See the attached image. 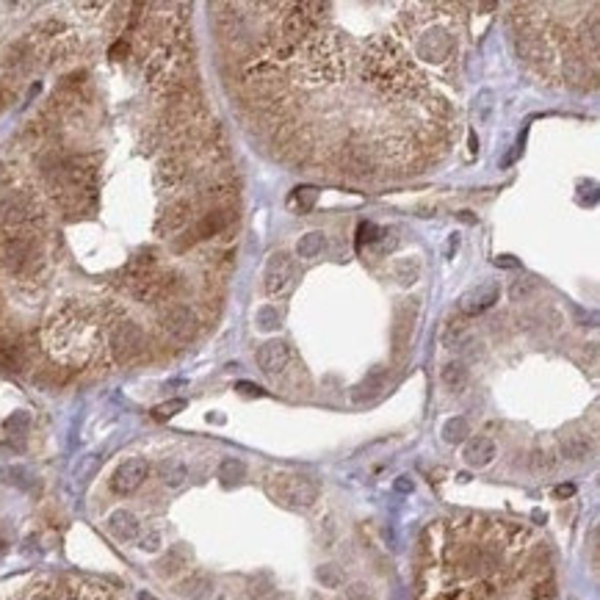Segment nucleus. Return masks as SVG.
<instances>
[{"instance_id":"obj_1","label":"nucleus","mask_w":600,"mask_h":600,"mask_svg":"<svg viewBox=\"0 0 600 600\" xmlns=\"http://www.w3.org/2000/svg\"><path fill=\"white\" fill-rule=\"evenodd\" d=\"M363 78L376 92L399 97V94H415L426 86L423 72L404 55L401 45L393 36H373L366 45L363 55Z\"/></svg>"},{"instance_id":"obj_2","label":"nucleus","mask_w":600,"mask_h":600,"mask_svg":"<svg viewBox=\"0 0 600 600\" xmlns=\"http://www.w3.org/2000/svg\"><path fill=\"white\" fill-rule=\"evenodd\" d=\"M305 72L313 84H335L346 75V39L338 31H316L305 45Z\"/></svg>"},{"instance_id":"obj_3","label":"nucleus","mask_w":600,"mask_h":600,"mask_svg":"<svg viewBox=\"0 0 600 600\" xmlns=\"http://www.w3.org/2000/svg\"><path fill=\"white\" fill-rule=\"evenodd\" d=\"M0 263L14 277H34L39 274L45 255L34 230H8L0 235Z\"/></svg>"},{"instance_id":"obj_4","label":"nucleus","mask_w":600,"mask_h":600,"mask_svg":"<svg viewBox=\"0 0 600 600\" xmlns=\"http://www.w3.org/2000/svg\"><path fill=\"white\" fill-rule=\"evenodd\" d=\"M269 493L282 501L285 507L293 509H307L316 504L319 498V484L310 476L302 473H277L269 479Z\"/></svg>"},{"instance_id":"obj_5","label":"nucleus","mask_w":600,"mask_h":600,"mask_svg":"<svg viewBox=\"0 0 600 600\" xmlns=\"http://www.w3.org/2000/svg\"><path fill=\"white\" fill-rule=\"evenodd\" d=\"M454 50H457V36H454L448 28H443V25L426 28L415 42V55L418 58H423V61H429V64H443V61H448V58L454 55Z\"/></svg>"},{"instance_id":"obj_6","label":"nucleus","mask_w":600,"mask_h":600,"mask_svg":"<svg viewBox=\"0 0 600 600\" xmlns=\"http://www.w3.org/2000/svg\"><path fill=\"white\" fill-rule=\"evenodd\" d=\"M147 349V335L139 324L122 321L111 332V354L116 363H133Z\"/></svg>"},{"instance_id":"obj_7","label":"nucleus","mask_w":600,"mask_h":600,"mask_svg":"<svg viewBox=\"0 0 600 600\" xmlns=\"http://www.w3.org/2000/svg\"><path fill=\"white\" fill-rule=\"evenodd\" d=\"M158 324H161V329H164L169 338H175V340H180V343L194 340L196 332H199V319H196V313H194L188 305H166V307L158 313Z\"/></svg>"},{"instance_id":"obj_8","label":"nucleus","mask_w":600,"mask_h":600,"mask_svg":"<svg viewBox=\"0 0 600 600\" xmlns=\"http://www.w3.org/2000/svg\"><path fill=\"white\" fill-rule=\"evenodd\" d=\"M316 31L313 20L307 17L305 6L302 3H293V6H285V14H282V22H279V39L291 47H302Z\"/></svg>"},{"instance_id":"obj_9","label":"nucleus","mask_w":600,"mask_h":600,"mask_svg":"<svg viewBox=\"0 0 600 600\" xmlns=\"http://www.w3.org/2000/svg\"><path fill=\"white\" fill-rule=\"evenodd\" d=\"M514 47H517V55L526 61V64H551L554 61V45L545 39L542 31L537 28H523L517 31L514 36Z\"/></svg>"},{"instance_id":"obj_10","label":"nucleus","mask_w":600,"mask_h":600,"mask_svg":"<svg viewBox=\"0 0 600 600\" xmlns=\"http://www.w3.org/2000/svg\"><path fill=\"white\" fill-rule=\"evenodd\" d=\"M293 285V258L288 252H274L263 272V288L269 296H282Z\"/></svg>"},{"instance_id":"obj_11","label":"nucleus","mask_w":600,"mask_h":600,"mask_svg":"<svg viewBox=\"0 0 600 600\" xmlns=\"http://www.w3.org/2000/svg\"><path fill=\"white\" fill-rule=\"evenodd\" d=\"M415 321H418V302L415 299H404L396 307V324H393V354H396V360H401L407 354L413 332H415Z\"/></svg>"},{"instance_id":"obj_12","label":"nucleus","mask_w":600,"mask_h":600,"mask_svg":"<svg viewBox=\"0 0 600 600\" xmlns=\"http://www.w3.org/2000/svg\"><path fill=\"white\" fill-rule=\"evenodd\" d=\"M147 473H149L147 460H141V457L125 460L116 470H114V476H111V490H114L116 495H131V493H136L141 484H144Z\"/></svg>"},{"instance_id":"obj_13","label":"nucleus","mask_w":600,"mask_h":600,"mask_svg":"<svg viewBox=\"0 0 600 600\" xmlns=\"http://www.w3.org/2000/svg\"><path fill=\"white\" fill-rule=\"evenodd\" d=\"M258 366L260 371L269 376V379H277L282 376L288 366H291V349L285 340H269L258 349Z\"/></svg>"},{"instance_id":"obj_14","label":"nucleus","mask_w":600,"mask_h":600,"mask_svg":"<svg viewBox=\"0 0 600 600\" xmlns=\"http://www.w3.org/2000/svg\"><path fill=\"white\" fill-rule=\"evenodd\" d=\"M598 78V64L595 58H587V55H578L567 47V55H564V81L578 86V89H587L592 86V81Z\"/></svg>"},{"instance_id":"obj_15","label":"nucleus","mask_w":600,"mask_h":600,"mask_svg":"<svg viewBox=\"0 0 600 600\" xmlns=\"http://www.w3.org/2000/svg\"><path fill=\"white\" fill-rule=\"evenodd\" d=\"M498 293H501V288L495 282H481V285H476L473 291H467L462 296L460 310L465 316H481V313H487L498 302Z\"/></svg>"},{"instance_id":"obj_16","label":"nucleus","mask_w":600,"mask_h":600,"mask_svg":"<svg viewBox=\"0 0 600 600\" xmlns=\"http://www.w3.org/2000/svg\"><path fill=\"white\" fill-rule=\"evenodd\" d=\"M232 219H235V213H232L230 208H211L191 230L196 235V241H202V238H213V235H222V232L227 230L232 225Z\"/></svg>"},{"instance_id":"obj_17","label":"nucleus","mask_w":600,"mask_h":600,"mask_svg":"<svg viewBox=\"0 0 600 600\" xmlns=\"http://www.w3.org/2000/svg\"><path fill=\"white\" fill-rule=\"evenodd\" d=\"M188 219H191V202H188V199H178V202H172V205L161 213V219H158L155 230L161 232V235L180 232L185 225H188Z\"/></svg>"},{"instance_id":"obj_18","label":"nucleus","mask_w":600,"mask_h":600,"mask_svg":"<svg viewBox=\"0 0 600 600\" xmlns=\"http://www.w3.org/2000/svg\"><path fill=\"white\" fill-rule=\"evenodd\" d=\"M462 460L467 462L470 467H487L490 462L495 460V443L490 437H473L465 451H462Z\"/></svg>"},{"instance_id":"obj_19","label":"nucleus","mask_w":600,"mask_h":600,"mask_svg":"<svg viewBox=\"0 0 600 600\" xmlns=\"http://www.w3.org/2000/svg\"><path fill=\"white\" fill-rule=\"evenodd\" d=\"M108 528H111V534L116 537V540H136L139 537V517L133 514V512H128V509H119V512H114L111 517H108Z\"/></svg>"},{"instance_id":"obj_20","label":"nucleus","mask_w":600,"mask_h":600,"mask_svg":"<svg viewBox=\"0 0 600 600\" xmlns=\"http://www.w3.org/2000/svg\"><path fill=\"white\" fill-rule=\"evenodd\" d=\"M385 385H387V368H376L371 371L368 376L354 387V393H352V399L357 401V404H363V401H373L382 390H385Z\"/></svg>"},{"instance_id":"obj_21","label":"nucleus","mask_w":600,"mask_h":600,"mask_svg":"<svg viewBox=\"0 0 600 600\" xmlns=\"http://www.w3.org/2000/svg\"><path fill=\"white\" fill-rule=\"evenodd\" d=\"M185 178H188V169H185V161L180 155H172V158L158 164V185L175 188V185L183 183Z\"/></svg>"},{"instance_id":"obj_22","label":"nucleus","mask_w":600,"mask_h":600,"mask_svg":"<svg viewBox=\"0 0 600 600\" xmlns=\"http://www.w3.org/2000/svg\"><path fill=\"white\" fill-rule=\"evenodd\" d=\"M592 454V440L584 434H570L561 440V457L570 462H581Z\"/></svg>"},{"instance_id":"obj_23","label":"nucleus","mask_w":600,"mask_h":600,"mask_svg":"<svg viewBox=\"0 0 600 600\" xmlns=\"http://www.w3.org/2000/svg\"><path fill=\"white\" fill-rule=\"evenodd\" d=\"M213 592V581L205 575V573H194L191 578H185L180 584V595L191 600H205Z\"/></svg>"},{"instance_id":"obj_24","label":"nucleus","mask_w":600,"mask_h":600,"mask_svg":"<svg viewBox=\"0 0 600 600\" xmlns=\"http://www.w3.org/2000/svg\"><path fill=\"white\" fill-rule=\"evenodd\" d=\"M324 246H326L324 232L313 230V232H307V235H302V238H299V244H296V255H299L302 260H313V258H319V255H321Z\"/></svg>"},{"instance_id":"obj_25","label":"nucleus","mask_w":600,"mask_h":600,"mask_svg":"<svg viewBox=\"0 0 600 600\" xmlns=\"http://www.w3.org/2000/svg\"><path fill=\"white\" fill-rule=\"evenodd\" d=\"M22 346L14 340L0 338V371H20L22 368Z\"/></svg>"},{"instance_id":"obj_26","label":"nucleus","mask_w":600,"mask_h":600,"mask_svg":"<svg viewBox=\"0 0 600 600\" xmlns=\"http://www.w3.org/2000/svg\"><path fill=\"white\" fill-rule=\"evenodd\" d=\"M319 199V191L313 185H302V188H293V194L288 196V208L299 211V213H307Z\"/></svg>"},{"instance_id":"obj_27","label":"nucleus","mask_w":600,"mask_h":600,"mask_svg":"<svg viewBox=\"0 0 600 600\" xmlns=\"http://www.w3.org/2000/svg\"><path fill=\"white\" fill-rule=\"evenodd\" d=\"M440 379H443V385L448 387V390H462L465 385H467V368H465V363H448L446 368L440 371Z\"/></svg>"},{"instance_id":"obj_28","label":"nucleus","mask_w":600,"mask_h":600,"mask_svg":"<svg viewBox=\"0 0 600 600\" xmlns=\"http://www.w3.org/2000/svg\"><path fill=\"white\" fill-rule=\"evenodd\" d=\"M161 479H164L166 487H180L185 479H188V467L178 460L164 462V465H161Z\"/></svg>"},{"instance_id":"obj_29","label":"nucleus","mask_w":600,"mask_h":600,"mask_svg":"<svg viewBox=\"0 0 600 600\" xmlns=\"http://www.w3.org/2000/svg\"><path fill=\"white\" fill-rule=\"evenodd\" d=\"M188 559H191L188 548H183V545L172 548V551H169V556L161 561V573H164V575H175L178 570H183L185 564H188Z\"/></svg>"},{"instance_id":"obj_30","label":"nucleus","mask_w":600,"mask_h":600,"mask_svg":"<svg viewBox=\"0 0 600 600\" xmlns=\"http://www.w3.org/2000/svg\"><path fill=\"white\" fill-rule=\"evenodd\" d=\"M244 476H246V465L241 460H225L219 465V479L225 484H238Z\"/></svg>"},{"instance_id":"obj_31","label":"nucleus","mask_w":600,"mask_h":600,"mask_svg":"<svg viewBox=\"0 0 600 600\" xmlns=\"http://www.w3.org/2000/svg\"><path fill=\"white\" fill-rule=\"evenodd\" d=\"M470 434V426H467V420L465 418H454V420H448L446 426H443V440L446 443H462L465 437Z\"/></svg>"},{"instance_id":"obj_32","label":"nucleus","mask_w":600,"mask_h":600,"mask_svg":"<svg viewBox=\"0 0 600 600\" xmlns=\"http://www.w3.org/2000/svg\"><path fill=\"white\" fill-rule=\"evenodd\" d=\"M183 410H185V399H172V401L158 404V407L152 410V418H155V420H169L172 415L183 413Z\"/></svg>"},{"instance_id":"obj_33","label":"nucleus","mask_w":600,"mask_h":600,"mask_svg":"<svg viewBox=\"0 0 600 600\" xmlns=\"http://www.w3.org/2000/svg\"><path fill=\"white\" fill-rule=\"evenodd\" d=\"M316 575H319V581H321L324 587H329V589L340 587V581H343V575H340V567H338V564H321Z\"/></svg>"},{"instance_id":"obj_34","label":"nucleus","mask_w":600,"mask_h":600,"mask_svg":"<svg viewBox=\"0 0 600 600\" xmlns=\"http://www.w3.org/2000/svg\"><path fill=\"white\" fill-rule=\"evenodd\" d=\"M28 413H14V415L6 420V432H8V437H22L25 432H28Z\"/></svg>"},{"instance_id":"obj_35","label":"nucleus","mask_w":600,"mask_h":600,"mask_svg":"<svg viewBox=\"0 0 600 600\" xmlns=\"http://www.w3.org/2000/svg\"><path fill=\"white\" fill-rule=\"evenodd\" d=\"M346 600H376V595L366 581H354L346 587Z\"/></svg>"},{"instance_id":"obj_36","label":"nucleus","mask_w":600,"mask_h":600,"mask_svg":"<svg viewBox=\"0 0 600 600\" xmlns=\"http://www.w3.org/2000/svg\"><path fill=\"white\" fill-rule=\"evenodd\" d=\"M382 235H385V230H379L376 225L366 222V225H360V230H357V244H360V246H363V244H376Z\"/></svg>"},{"instance_id":"obj_37","label":"nucleus","mask_w":600,"mask_h":600,"mask_svg":"<svg viewBox=\"0 0 600 600\" xmlns=\"http://www.w3.org/2000/svg\"><path fill=\"white\" fill-rule=\"evenodd\" d=\"M396 274H399V279H401L404 285H413L418 279V263L410 266L407 260H399V263H396Z\"/></svg>"},{"instance_id":"obj_38","label":"nucleus","mask_w":600,"mask_h":600,"mask_svg":"<svg viewBox=\"0 0 600 600\" xmlns=\"http://www.w3.org/2000/svg\"><path fill=\"white\" fill-rule=\"evenodd\" d=\"M258 324H260V329H274L279 324L277 307H263V310L258 313Z\"/></svg>"},{"instance_id":"obj_39","label":"nucleus","mask_w":600,"mask_h":600,"mask_svg":"<svg viewBox=\"0 0 600 600\" xmlns=\"http://www.w3.org/2000/svg\"><path fill=\"white\" fill-rule=\"evenodd\" d=\"M554 465L556 462L548 451H534V454H531V467H534V470H551Z\"/></svg>"},{"instance_id":"obj_40","label":"nucleus","mask_w":600,"mask_h":600,"mask_svg":"<svg viewBox=\"0 0 600 600\" xmlns=\"http://www.w3.org/2000/svg\"><path fill=\"white\" fill-rule=\"evenodd\" d=\"M108 55L114 58V61H122V58H128L131 55V42L128 39H119V42H114L111 50H108Z\"/></svg>"},{"instance_id":"obj_41","label":"nucleus","mask_w":600,"mask_h":600,"mask_svg":"<svg viewBox=\"0 0 600 600\" xmlns=\"http://www.w3.org/2000/svg\"><path fill=\"white\" fill-rule=\"evenodd\" d=\"M158 545H161V534H158V531H149V534L141 540V551H158Z\"/></svg>"},{"instance_id":"obj_42","label":"nucleus","mask_w":600,"mask_h":600,"mask_svg":"<svg viewBox=\"0 0 600 600\" xmlns=\"http://www.w3.org/2000/svg\"><path fill=\"white\" fill-rule=\"evenodd\" d=\"M238 390L246 393V396H263V390L258 385H252V382H238Z\"/></svg>"},{"instance_id":"obj_43","label":"nucleus","mask_w":600,"mask_h":600,"mask_svg":"<svg viewBox=\"0 0 600 600\" xmlns=\"http://www.w3.org/2000/svg\"><path fill=\"white\" fill-rule=\"evenodd\" d=\"M573 493H575V487H573V484H559V487L554 490L556 498H570Z\"/></svg>"},{"instance_id":"obj_44","label":"nucleus","mask_w":600,"mask_h":600,"mask_svg":"<svg viewBox=\"0 0 600 600\" xmlns=\"http://www.w3.org/2000/svg\"><path fill=\"white\" fill-rule=\"evenodd\" d=\"M396 490H399V493H410V490H413V479H407V476H401V479L396 481Z\"/></svg>"},{"instance_id":"obj_45","label":"nucleus","mask_w":600,"mask_h":600,"mask_svg":"<svg viewBox=\"0 0 600 600\" xmlns=\"http://www.w3.org/2000/svg\"><path fill=\"white\" fill-rule=\"evenodd\" d=\"M39 600H72V592H47Z\"/></svg>"},{"instance_id":"obj_46","label":"nucleus","mask_w":600,"mask_h":600,"mask_svg":"<svg viewBox=\"0 0 600 600\" xmlns=\"http://www.w3.org/2000/svg\"><path fill=\"white\" fill-rule=\"evenodd\" d=\"M495 266H504V269H512V266H517L509 255H501V258H495Z\"/></svg>"},{"instance_id":"obj_47","label":"nucleus","mask_w":600,"mask_h":600,"mask_svg":"<svg viewBox=\"0 0 600 600\" xmlns=\"http://www.w3.org/2000/svg\"><path fill=\"white\" fill-rule=\"evenodd\" d=\"M8 100H11V94L6 92V89H0V111H3L6 105H8Z\"/></svg>"}]
</instances>
